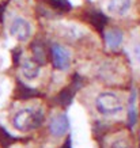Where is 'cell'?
Returning a JSON list of instances; mask_svg holds the SVG:
<instances>
[{"label": "cell", "instance_id": "6da1fadb", "mask_svg": "<svg viewBox=\"0 0 140 148\" xmlns=\"http://www.w3.org/2000/svg\"><path fill=\"white\" fill-rule=\"evenodd\" d=\"M46 121V113L41 105H26L19 108L11 117V125L16 132H34Z\"/></svg>", "mask_w": 140, "mask_h": 148}, {"label": "cell", "instance_id": "7a4b0ae2", "mask_svg": "<svg viewBox=\"0 0 140 148\" xmlns=\"http://www.w3.org/2000/svg\"><path fill=\"white\" fill-rule=\"evenodd\" d=\"M94 106L98 114L106 118H114L125 112L124 99L114 91H101L94 99Z\"/></svg>", "mask_w": 140, "mask_h": 148}, {"label": "cell", "instance_id": "3957f363", "mask_svg": "<svg viewBox=\"0 0 140 148\" xmlns=\"http://www.w3.org/2000/svg\"><path fill=\"white\" fill-rule=\"evenodd\" d=\"M8 33L14 40L19 41V42H27L33 37L34 27H33L30 21L16 15V16H12L10 21Z\"/></svg>", "mask_w": 140, "mask_h": 148}, {"label": "cell", "instance_id": "277c9868", "mask_svg": "<svg viewBox=\"0 0 140 148\" xmlns=\"http://www.w3.org/2000/svg\"><path fill=\"white\" fill-rule=\"evenodd\" d=\"M48 130L52 137L61 139L69 130V118L64 112L56 110L48 118Z\"/></svg>", "mask_w": 140, "mask_h": 148}, {"label": "cell", "instance_id": "5b68a950", "mask_svg": "<svg viewBox=\"0 0 140 148\" xmlns=\"http://www.w3.org/2000/svg\"><path fill=\"white\" fill-rule=\"evenodd\" d=\"M50 52H52V61L54 67L60 71H68L72 63L71 50L60 44H53L50 46Z\"/></svg>", "mask_w": 140, "mask_h": 148}, {"label": "cell", "instance_id": "8992f818", "mask_svg": "<svg viewBox=\"0 0 140 148\" xmlns=\"http://www.w3.org/2000/svg\"><path fill=\"white\" fill-rule=\"evenodd\" d=\"M21 76L26 82H34L40 77L41 64L34 57H25L21 63Z\"/></svg>", "mask_w": 140, "mask_h": 148}, {"label": "cell", "instance_id": "52a82bcc", "mask_svg": "<svg viewBox=\"0 0 140 148\" xmlns=\"http://www.w3.org/2000/svg\"><path fill=\"white\" fill-rule=\"evenodd\" d=\"M97 75L104 82H118L117 79H121L122 71L112 61H105L98 67Z\"/></svg>", "mask_w": 140, "mask_h": 148}, {"label": "cell", "instance_id": "ba28073f", "mask_svg": "<svg viewBox=\"0 0 140 148\" xmlns=\"http://www.w3.org/2000/svg\"><path fill=\"white\" fill-rule=\"evenodd\" d=\"M59 33L60 36H63L68 41H78L84 37L86 30L78 25H73V23H60Z\"/></svg>", "mask_w": 140, "mask_h": 148}, {"label": "cell", "instance_id": "9c48e42d", "mask_svg": "<svg viewBox=\"0 0 140 148\" xmlns=\"http://www.w3.org/2000/svg\"><path fill=\"white\" fill-rule=\"evenodd\" d=\"M133 0H108L106 10L113 16H125L132 8Z\"/></svg>", "mask_w": 140, "mask_h": 148}, {"label": "cell", "instance_id": "30bf717a", "mask_svg": "<svg viewBox=\"0 0 140 148\" xmlns=\"http://www.w3.org/2000/svg\"><path fill=\"white\" fill-rule=\"evenodd\" d=\"M105 42L110 50H116L124 42V33L120 29H109L105 32Z\"/></svg>", "mask_w": 140, "mask_h": 148}, {"label": "cell", "instance_id": "8fae6325", "mask_svg": "<svg viewBox=\"0 0 140 148\" xmlns=\"http://www.w3.org/2000/svg\"><path fill=\"white\" fill-rule=\"evenodd\" d=\"M137 92L136 90H132L129 97H128V105H127V117L128 124L131 128H135L137 122Z\"/></svg>", "mask_w": 140, "mask_h": 148}, {"label": "cell", "instance_id": "7c38bea8", "mask_svg": "<svg viewBox=\"0 0 140 148\" xmlns=\"http://www.w3.org/2000/svg\"><path fill=\"white\" fill-rule=\"evenodd\" d=\"M128 52H129L131 61L137 68H140V37L132 38V41L129 42V46H128Z\"/></svg>", "mask_w": 140, "mask_h": 148}, {"label": "cell", "instance_id": "4fadbf2b", "mask_svg": "<svg viewBox=\"0 0 140 148\" xmlns=\"http://www.w3.org/2000/svg\"><path fill=\"white\" fill-rule=\"evenodd\" d=\"M109 148H131V140L125 135H117L109 141Z\"/></svg>", "mask_w": 140, "mask_h": 148}, {"label": "cell", "instance_id": "5bb4252c", "mask_svg": "<svg viewBox=\"0 0 140 148\" xmlns=\"http://www.w3.org/2000/svg\"><path fill=\"white\" fill-rule=\"evenodd\" d=\"M50 3L54 5V7H68V0H50Z\"/></svg>", "mask_w": 140, "mask_h": 148}, {"label": "cell", "instance_id": "9a60e30c", "mask_svg": "<svg viewBox=\"0 0 140 148\" xmlns=\"http://www.w3.org/2000/svg\"><path fill=\"white\" fill-rule=\"evenodd\" d=\"M5 99H7V95H3V94H0V108H1V106H4V103H5Z\"/></svg>", "mask_w": 140, "mask_h": 148}]
</instances>
